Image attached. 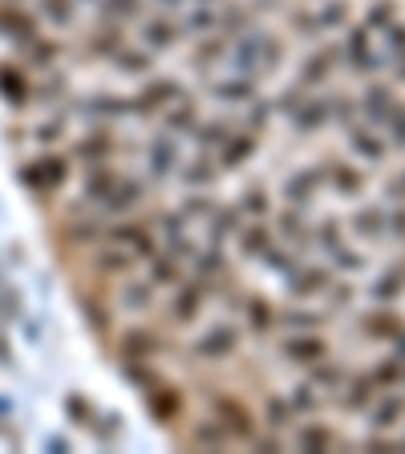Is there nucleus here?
<instances>
[{"mask_svg":"<svg viewBox=\"0 0 405 454\" xmlns=\"http://www.w3.org/2000/svg\"><path fill=\"white\" fill-rule=\"evenodd\" d=\"M321 353V345H296V357H316Z\"/></svg>","mask_w":405,"mask_h":454,"instance_id":"nucleus-1","label":"nucleus"}]
</instances>
